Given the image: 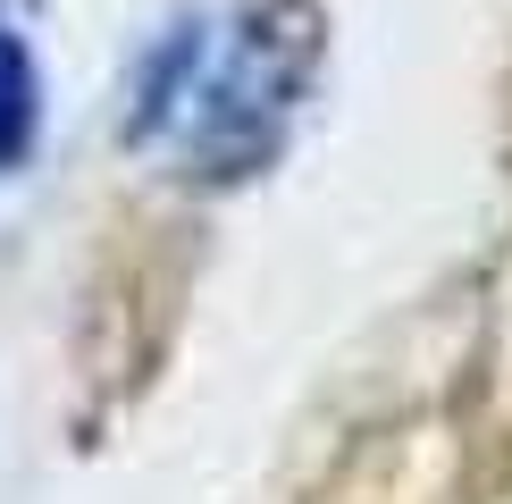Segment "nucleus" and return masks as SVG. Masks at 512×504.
Returning a JSON list of instances; mask_svg holds the SVG:
<instances>
[{"label":"nucleus","instance_id":"1","mask_svg":"<svg viewBox=\"0 0 512 504\" xmlns=\"http://www.w3.org/2000/svg\"><path fill=\"white\" fill-rule=\"evenodd\" d=\"M319 59V0H227L219 17H177L143 51L118 135L135 152H168L194 185H244L286 152Z\"/></svg>","mask_w":512,"mask_h":504},{"label":"nucleus","instance_id":"2","mask_svg":"<svg viewBox=\"0 0 512 504\" xmlns=\"http://www.w3.org/2000/svg\"><path fill=\"white\" fill-rule=\"evenodd\" d=\"M34 143H42V59L0 17V177H17L34 160Z\"/></svg>","mask_w":512,"mask_h":504}]
</instances>
